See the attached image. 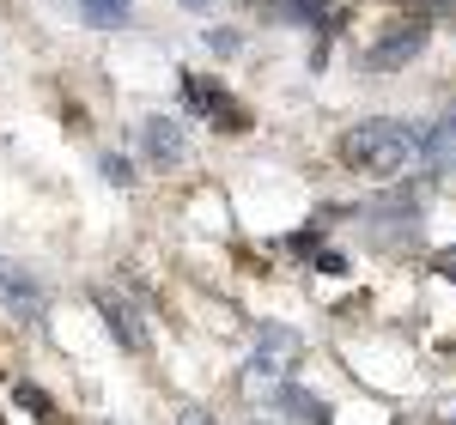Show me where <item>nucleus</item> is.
Returning a JSON list of instances; mask_svg holds the SVG:
<instances>
[{
    "label": "nucleus",
    "instance_id": "0eeeda50",
    "mask_svg": "<svg viewBox=\"0 0 456 425\" xmlns=\"http://www.w3.org/2000/svg\"><path fill=\"white\" fill-rule=\"evenodd\" d=\"M0 304H6L12 317H37V310H43V285H37L25 268L0 261Z\"/></svg>",
    "mask_w": 456,
    "mask_h": 425
},
{
    "label": "nucleus",
    "instance_id": "9b49d317",
    "mask_svg": "<svg viewBox=\"0 0 456 425\" xmlns=\"http://www.w3.org/2000/svg\"><path fill=\"white\" fill-rule=\"evenodd\" d=\"M281 413H292V420H305V425H329V407L322 401H311L305 389H292V383H281Z\"/></svg>",
    "mask_w": 456,
    "mask_h": 425
},
{
    "label": "nucleus",
    "instance_id": "2eb2a0df",
    "mask_svg": "<svg viewBox=\"0 0 456 425\" xmlns=\"http://www.w3.org/2000/svg\"><path fill=\"white\" fill-rule=\"evenodd\" d=\"M98 171H104L110 182H128V177H134V171H128V158H116V152H104V158H98Z\"/></svg>",
    "mask_w": 456,
    "mask_h": 425
},
{
    "label": "nucleus",
    "instance_id": "a211bd4d",
    "mask_svg": "<svg viewBox=\"0 0 456 425\" xmlns=\"http://www.w3.org/2000/svg\"><path fill=\"white\" fill-rule=\"evenodd\" d=\"M176 425H219V420L201 413V407H176Z\"/></svg>",
    "mask_w": 456,
    "mask_h": 425
},
{
    "label": "nucleus",
    "instance_id": "ddd939ff",
    "mask_svg": "<svg viewBox=\"0 0 456 425\" xmlns=\"http://www.w3.org/2000/svg\"><path fill=\"white\" fill-rule=\"evenodd\" d=\"M12 395H19V407H25V413H49V395L37 389V383H12Z\"/></svg>",
    "mask_w": 456,
    "mask_h": 425
},
{
    "label": "nucleus",
    "instance_id": "f03ea898",
    "mask_svg": "<svg viewBox=\"0 0 456 425\" xmlns=\"http://www.w3.org/2000/svg\"><path fill=\"white\" fill-rule=\"evenodd\" d=\"M292 358H298V334H292V328H262V334H256V358H249L244 383L256 395H268V383L281 389V377L292 371Z\"/></svg>",
    "mask_w": 456,
    "mask_h": 425
},
{
    "label": "nucleus",
    "instance_id": "f257e3e1",
    "mask_svg": "<svg viewBox=\"0 0 456 425\" xmlns=\"http://www.w3.org/2000/svg\"><path fill=\"white\" fill-rule=\"evenodd\" d=\"M414 158H420V140L389 116H371V122L341 134V164L359 171V177H402Z\"/></svg>",
    "mask_w": 456,
    "mask_h": 425
},
{
    "label": "nucleus",
    "instance_id": "20e7f679",
    "mask_svg": "<svg viewBox=\"0 0 456 425\" xmlns=\"http://www.w3.org/2000/svg\"><path fill=\"white\" fill-rule=\"evenodd\" d=\"M134 146H141V158L152 171H176L189 158V134H183V122H171V116H146L141 128H134Z\"/></svg>",
    "mask_w": 456,
    "mask_h": 425
},
{
    "label": "nucleus",
    "instance_id": "7ed1b4c3",
    "mask_svg": "<svg viewBox=\"0 0 456 425\" xmlns=\"http://www.w3.org/2000/svg\"><path fill=\"white\" fill-rule=\"evenodd\" d=\"M359 219H365L384 244H408V237L420 231V201H414V188H395V195H378Z\"/></svg>",
    "mask_w": 456,
    "mask_h": 425
},
{
    "label": "nucleus",
    "instance_id": "4468645a",
    "mask_svg": "<svg viewBox=\"0 0 456 425\" xmlns=\"http://www.w3.org/2000/svg\"><path fill=\"white\" fill-rule=\"evenodd\" d=\"M208 49H213V55H238V49H244V36H238V31H213Z\"/></svg>",
    "mask_w": 456,
    "mask_h": 425
},
{
    "label": "nucleus",
    "instance_id": "6e6552de",
    "mask_svg": "<svg viewBox=\"0 0 456 425\" xmlns=\"http://www.w3.org/2000/svg\"><path fill=\"white\" fill-rule=\"evenodd\" d=\"M420 158L432 177H444V171H456V109L444 116V122H432L420 134Z\"/></svg>",
    "mask_w": 456,
    "mask_h": 425
},
{
    "label": "nucleus",
    "instance_id": "6ab92c4d",
    "mask_svg": "<svg viewBox=\"0 0 456 425\" xmlns=\"http://www.w3.org/2000/svg\"><path fill=\"white\" fill-rule=\"evenodd\" d=\"M438 420H444V425H456V395H451V401H438Z\"/></svg>",
    "mask_w": 456,
    "mask_h": 425
},
{
    "label": "nucleus",
    "instance_id": "dca6fc26",
    "mask_svg": "<svg viewBox=\"0 0 456 425\" xmlns=\"http://www.w3.org/2000/svg\"><path fill=\"white\" fill-rule=\"evenodd\" d=\"M432 274H444V280H456V249H438V255H432Z\"/></svg>",
    "mask_w": 456,
    "mask_h": 425
},
{
    "label": "nucleus",
    "instance_id": "9d476101",
    "mask_svg": "<svg viewBox=\"0 0 456 425\" xmlns=\"http://www.w3.org/2000/svg\"><path fill=\"white\" fill-rule=\"evenodd\" d=\"M128 12H134V0H79V19L98 25V31H122Z\"/></svg>",
    "mask_w": 456,
    "mask_h": 425
},
{
    "label": "nucleus",
    "instance_id": "1a4fd4ad",
    "mask_svg": "<svg viewBox=\"0 0 456 425\" xmlns=\"http://www.w3.org/2000/svg\"><path fill=\"white\" fill-rule=\"evenodd\" d=\"M183 98H189V109H201L213 122H232V116H225V92H219L213 79H201V73H183Z\"/></svg>",
    "mask_w": 456,
    "mask_h": 425
},
{
    "label": "nucleus",
    "instance_id": "f8f14e48",
    "mask_svg": "<svg viewBox=\"0 0 456 425\" xmlns=\"http://www.w3.org/2000/svg\"><path fill=\"white\" fill-rule=\"evenodd\" d=\"M274 12H281V19H292V25H322L329 0H274Z\"/></svg>",
    "mask_w": 456,
    "mask_h": 425
},
{
    "label": "nucleus",
    "instance_id": "39448f33",
    "mask_svg": "<svg viewBox=\"0 0 456 425\" xmlns=\"http://www.w3.org/2000/svg\"><path fill=\"white\" fill-rule=\"evenodd\" d=\"M420 49H426V19H402V25H389V31L371 43L365 68L371 73H395V68H408Z\"/></svg>",
    "mask_w": 456,
    "mask_h": 425
},
{
    "label": "nucleus",
    "instance_id": "423d86ee",
    "mask_svg": "<svg viewBox=\"0 0 456 425\" xmlns=\"http://www.w3.org/2000/svg\"><path fill=\"white\" fill-rule=\"evenodd\" d=\"M92 304H98V317L110 322L116 347L141 353V347H146V317L134 310V304H128V292H116V285H98V292H92Z\"/></svg>",
    "mask_w": 456,
    "mask_h": 425
},
{
    "label": "nucleus",
    "instance_id": "f3484780",
    "mask_svg": "<svg viewBox=\"0 0 456 425\" xmlns=\"http://www.w3.org/2000/svg\"><path fill=\"white\" fill-rule=\"evenodd\" d=\"M311 261H316V268H322V274H341V268H347V261H341V255H335V249H316Z\"/></svg>",
    "mask_w": 456,
    "mask_h": 425
},
{
    "label": "nucleus",
    "instance_id": "aec40b11",
    "mask_svg": "<svg viewBox=\"0 0 456 425\" xmlns=\"http://www.w3.org/2000/svg\"><path fill=\"white\" fill-rule=\"evenodd\" d=\"M183 6H189V12H208V6H213V0H183Z\"/></svg>",
    "mask_w": 456,
    "mask_h": 425
}]
</instances>
